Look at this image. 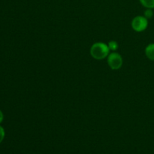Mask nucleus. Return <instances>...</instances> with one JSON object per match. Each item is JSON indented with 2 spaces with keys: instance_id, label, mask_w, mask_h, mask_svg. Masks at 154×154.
<instances>
[{
  "instance_id": "obj_1",
  "label": "nucleus",
  "mask_w": 154,
  "mask_h": 154,
  "mask_svg": "<svg viewBox=\"0 0 154 154\" xmlns=\"http://www.w3.org/2000/svg\"><path fill=\"white\" fill-rule=\"evenodd\" d=\"M110 49L108 45L104 42H96L90 48V55L97 60H102L107 58L110 54Z\"/></svg>"
},
{
  "instance_id": "obj_2",
  "label": "nucleus",
  "mask_w": 154,
  "mask_h": 154,
  "mask_svg": "<svg viewBox=\"0 0 154 154\" xmlns=\"http://www.w3.org/2000/svg\"><path fill=\"white\" fill-rule=\"evenodd\" d=\"M123 58L120 54L117 52L110 53L107 57V63L108 66L112 70H118L123 66Z\"/></svg>"
},
{
  "instance_id": "obj_3",
  "label": "nucleus",
  "mask_w": 154,
  "mask_h": 154,
  "mask_svg": "<svg viewBox=\"0 0 154 154\" xmlns=\"http://www.w3.org/2000/svg\"><path fill=\"white\" fill-rule=\"evenodd\" d=\"M131 26H132L133 30H135L137 32H144V30L147 29V26H148V19L141 15L136 16L132 19Z\"/></svg>"
},
{
  "instance_id": "obj_4",
  "label": "nucleus",
  "mask_w": 154,
  "mask_h": 154,
  "mask_svg": "<svg viewBox=\"0 0 154 154\" xmlns=\"http://www.w3.org/2000/svg\"><path fill=\"white\" fill-rule=\"evenodd\" d=\"M145 55L151 61H154V43L149 44L144 50Z\"/></svg>"
},
{
  "instance_id": "obj_5",
  "label": "nucleus",
  "mask_w": 154,
  "mask_h": 154,
  "mask_svg": "<svg viewBox=\"0 0 154 154\" xmlns=\"http://www.w3.org/2000/svg\"><path fill=\"white\" fill-rule=\"evenodd\" d=\"M141 4L146 8H154V0H139Z\"/></svg>"
},
{
  "instance_id": "obj_6",
  "label": "nucleus",
  "mask_w": 154,
  "mask_h": 154,
  "mask_svg": "<svg viewBox=\"0 0 154 154\" xmlns=\"http://www.w3.org/2000/svg\"><path fill=\"white\" fill-rule=\"evenodd\" d=\"M108 48H109L110 51H113V52L117 51L119 48L118 43H117L116 41H110V42L108 43Z\"/></svg>"
},
{
  "instance_id": "obj_7",
  "label": "nucleus",
  "mask_w": 154,
  "mask_h": 154,
  "mask_svg": "<svg viewBox=\"0 0 154 154\" xmlns=\"http://www.w3.org/2000/svg\"><path fill=\"white\" fill-rule=\"evenodd\" d=\"M144 16L147 19H150V18L153 17V9H150V8H147L145 10L144 13Z\"/></svg>"
},
{
  "instance_id": "obj_8",
  "label": "nucleus",
  "mask_w": 154,
  "mask_h": 154,
  "mask_svg": "<svg viewBox=\"0 0 154 154\" xmlns=\"http://www.w3.org/2000/svg\"><path fill=\"white\" fill-rule=\"evenodd\" d=\"M5 136V129L2 126H0V144L4 140Z\"/></svg>"
},
{
  "instance_id": "obj_9",
  "label": "nucleus",
  "mask_w": 154,
  "mask_h": 154,
  "mask_svg": "<svg viewBox=\"0 0 154 154\" xmlns=\"http://www.w3.org/2000/svg\"><path fill=\"white\" fill-rule=\"evenodd\" d=\"M3 120H4V114H3L2 111L0 110V123L3 121Z\"/></svg>"
}]
</instances>
